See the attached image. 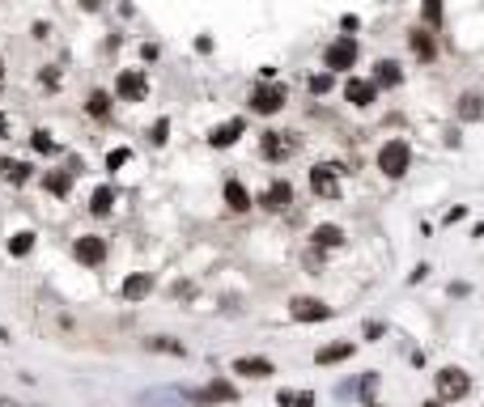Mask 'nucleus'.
Instances as JSON below:
<instances>
[{"mask_svg":"<svg viewBox=\"0 0 484 407\" xmlns=\"http://www.w3.org/2000/svg\"><path fill=\"white\" fill-rule=\"evenodd\" d=\"M408 166H412V149H408V140H387L383 153H378V170H383L387 178H404Z\"/></svg>","mask_w":484,"mask_h":407,"instance_id":"1","label":"nucleus"},{"mask_svg":"<svg viewBox=\"0 0 484 407\" xmlns=\"http://www.w3.org/2000/svg\"><path fill=\"white\" fill-rule=\"evenodd\" d=\"M281 106H285V85L264 81V85L251 89V110H255V115H276Z\"/></svg>","mask_w":484,"mask_h":407,"instance_id":"2","label":"nucleus"},{"mask_svg":"<svg viewBox=\"0 0 484 407\" xmlns=\"http://www.w3.org/2000/svg\"><path fill=\"white\" fill-rule=\"evenodd\" d=\"M468 391H472V378L463 374V369H442L438 374V399L442 403H455V399H468Z\"/></svg>","mask_w":484,"mask_h":407,"instance_id":"3","label":"nucleus"},{"mask_svg":"<svg viewBox=\"0 0 484 407\" xmlns=\"http://www.w3.org/2000/svg\"><path fill=\"white\" fill-rule=\"evenodd\" d=\"M72 255H77V263H85V268H102V263H106V242H102L98 234H81V238L72 242Z\"/></svg>","mask_w":484,"mask_h":407,"instance_id":"4","label":"nucleus"},{"mask_svg":"<svg viewBox=\"0 0 484 407\" xmlns=\"http://www.w3.org/2000/svg\"><path fill=\"white\" fill-rule=\"evenodd\" d=\"M323 64H327L332 72H344V68H353V64H357V42H353V34H344V38H336V42L327 47V55H323Z\"/></svg>","mask_w":484,"mask_h":407,"instance_id":"5","label":"nucleus"},{"mask_svg":"<svg viewBox=\"0 0 484 407\" xmlns=\"http://www.w3.org/2000/svg\"><path fill=\"white\" fill-rule=\"evenodd\" d=\"M183 399H187V403H234L238 391H234V382H208V386H200V391H187Z\"/></svg>","mask_w":484,"mask_h":407,"instance_id":"6","label":"nucleus"},{"mask_svg":"<svg viewBox=\"0 0 484 407\" xmlns=\"http://www.w3.org/2000/svg\"><path fill=\"white\" fill-rule=\"evenodd\" d=\"M115 93H119L123 102H145V93H149V81H145V72H136V68L119 72V81H115Z\"/></svg>","mask_w":484,"mask_h":407,"instance_id":"7","label":"nucleus"},{"mask_svg":"<svg viewBox=\"0 0 484 407\" xmlns=\"http://www.w3.org/2000/svg\"><path fill=\"white\" fill-rule=\"evenodd\" d=\"M310 187H315V195L336 200L340 195V166H315L310 170Z\"/></svg>","mask_w":484,"mask_h":407,"instance_id":"8","label":"nucleus"},{"mask_svg":"<svg viewBox=\"0 0 484 407\" xmlns=\"http://www.w3.org/2000/svg\"><path fill=\"white\" fill-rule=\"evenodd\" d=\"M259 149H264V157H268V161H285V157H293V140H289L285 132H264Z\"/></svg>","mask_w":484,"mask_h":407,"instance_id":"9","label":"nucleus"},{"mask_svg":"<svg viewBox=\"0 0 484 407\" xmlns=\"http://www.w3.org/2000/svg\"><path fill=\"white\" fill-rule=\"evenodd\" d=\"M259 204H264L268 212H285V208L293 204V187H289L285 178H276V183H272V187L264 191V200H259Z\"/></svg>","mask_w":484,"mask_h":407,"instance_id":"10","label":"nucleus"},{"mask_svg":"<svg viewBox=\"0 0 484 407\" xmlns=\"http://www.w3.org/2000/svg\"><path fill=\"white\" fill-rule=\"evenodd\" d=\"M289 314H293L298 323H319V319H327L332 310H327V306H323L319 297H298V302L289 306Z\"/></svg>","mask_w":484,"mask_h":407,"instance_id":"11","label":"nucleus"},{"mask_svg":"<svg viewBox=\"0 0 484 407\" xmlns=\"http://www.w3.org/2000/svg\"><path fill=\"white\" fill-rule=\"evenodd\" d=\"M149 293H153V276H149V272H132V276L123 280V297H128V302H145Z\"/></svg>","mask_w":484,"mask_h":407,"instance_id":"12","label":"nucleus"},{"mask_svg":"<svg viewBox=\"0 0 484 407\" xmlns=\"http://www.w3.org/2000/svg\"><path fill=\"white\" fill-rule=\"evenodd\" d=\"M234 374H242V378H272L276 369H272V361H264V357H238V361H234Z\"/></svg>","mask_w":484,"mask_h":407,"instance_id":"13","label":"nucleus"},{"mask_svg":"<svg viewBox=\"0 0 484 407\" xmlns=\"http://www.w3.org/2000/svg\"><path fill=\"white\" fill-rule=\"evenodd\" d=\"M344 98H349L353 106H370V102H374V81H357V76H349V81H344Z\"/></svg>","mask_w":484,"mask_h":407,"instance_id":"14","label":"nucleus"},{"mask_svg":"<svg viewBox=\"0 0 484 407\" xmlns=\"http://www.w3.org/2000/svg\"><path fill=\"white\" fill-rule=\"evenodd\" d=\"M242 127H247L242 119H230V123H221V127H213V136H208V144H213V149H225V144H234V140L242 136Z\"/></svg>","mask_w":484,"mask_h":407,"instance_id":"15","label":"nucleus"},{"mask_svg":"<svg viewBox=\"0 0 484 407\" xmlns=\"http://www.w3.org/2000/svg\"><path fill=\"white\" fill-rule=\"evenodd\" d=\"M349 357H353V340H340V344H327V348L315 352L319 365H336V361H349Z\"/></svg>","mask_w":484,"mask_h":407,"instance_id":"16","label":"nucleus"},{"mask_svg":"<svg viewBox=\"0 0 484 407\" xmlns=\"http://www.w3.org/2000/svg\"><path fill=\"white\" fill-rule=\"evenodd\" d=\"M43 187L64 200V195L72 191V174H68V170H47V174H43Z\"/></svg>","mask_w":484,"mask_h":407,"instance_id":"17","label":"nucleus"},{"mask_svg":"<svg viewBox=\"0 0 484 407\" xmlns=\"http://www.w3.org/2000/svg\"><path fill=\"white\" fill-rule=\"evenodd\" d=\"M225 204H230L234 212H247V208H251V191H247L238 178H230V183H225Z\"/></svg>","mask_w":484,"mask_h":407,"instance_id":"18","label":"nucleus"},{"mask_svg":"<svg viewBox=\"0 0 484 407\" xmlns=\"http://www.w3.org/2000/svg\"><path fill=\"white\" fill-rule=\"evenodd\" d=\"M378 85H387V89L400 85V64H395V59H378V68H374V89H378Z\"/></svg>","mask_w":484,"mask_h":407,"instance_id":"19","label":"nucleus"},{"mask_svg":"<svg viewBox=\"0 0 484 407\" xmlns=\"http://www.w3.org/2000/svg\"><path fill=\"white\" fill-rule=\"evenodd\" d=\"M111 204H115V187H98V191L89 195V212H94V217H106Z\"/></svg>","mask_w":484,"mask_h":407,"instance_id":"20","label":"nucleus"},{"mask_svg":"<svg viewBox=\"0 0 484 407\" xmlns=\"http://www.w3.org/2000/svg\"><path fill=\"white\" fill-rule=\"evenodd\" d=\"M145 348H149V352H170V357H187V348H183L179 340H170V336H153V340H145Z\"/></svg>","mask_w":484,"mask_h":407,"instance_id":"21","label":"nucleus"},{"mask_svg":"<svg viewBox=\"0 0 484 407\" xmlns=\"http://www.w3.org/2000/svg\"><path fill=\"white\" fill-rule=\"evenodd\" d=\"M480 115H484V98L480 93H463V98H459V119L472 123V119H480Z\"/></svg>","mask_w":484,"mask_h":407,"instance_id":"22","label":"nucleus"},{"mask_svg":"<svg viewBox=\"0 0 484 407\" xmlns=\"http://www.w3.org/2000/svg\"><path fill=\"white\" fill-rule=\"evenodd\" d=\"M30 251H34V234H30V229H21V234L9 238V255H13V259H26Z\"/></svg>","mask_w":484,"mask_h":407,"instance_id":"23","label":"nucleus"},{"mask_svg":"<svg viewBox=\"0 0 484 407\" xmlns=\"http://www.w3.org/2000/svg\"><path fill=\"white\" fill-rule=\"evenodd\" d=\"M276 403L281 407H315V391H281Z\"/></svg>","mask_w":484,"mask_h":407,"instance_id":"24","label":"nucleus"},{"mask_svg":"<svg viewBox=\"0 0 484 407\" xmlns=\"http://www.w3.org/2000/svg\"><path fill=\"white\" fill-rule=\"evenodd\" d=\"M0 174H4L9 183H17V187H21V183L30 178V161H0Z\"/></svg>","mask_w":484,"mask_h":407,"instance_id":"25","label":"nucleus"},{"mask_svg":"<svg viewBox=\"0 0 484 407\" xmlns=\"http://www.w3.org/2000/svg\"><path fill=\"white\" fill-rule=\"evenodd\" d=\"M85 110H89L94 119H106V115H111V98H106L102 89H94V93H89V106H85Z\"/></svg>","mask_w":484,"mask_h":407,"instance_id":"26","label":"nucleus"},{"mask_svg":"<svg viewBox=\"0 0 484 407\" xmlns=\"http://www.w3.org/2000/svg\"><path fill=\"white\" fill-rule=\"evenodd\" d=\"M315 242H319V246H340L344 234H340V225H319V229H315Z\"/></svg>","mask_w":484,"mask_h":407,"instance_id":"27","label":"nucleus"},{"mask_svg":"<svg viewBox=\"0 0 484 407\" xmlns=\"http://www.w3.org/2000/svg\"><path fill=\"white\" fill-rule=\"evenodd\" d=\"M412 51H417L421 59H434V42H429V34L417 30V34H412Z\"/></svg>","mask_w":484,"mask_h":407,"instance_id":"28","label":"nucleus"},{"mask_svg":"<svg viewBox=\"0 0 484 407\" xmlns=\"http://www.w3.org/2000/svg\"><path fill=\"white\" fill-rule=\"evenodd\" d=\"M128 157H132V149H111V153H106V170H119V166H128Z\"/></svg>","mask_w":484,"mask_h":407,"instance_id":"29","label":"nucleus"},{"mask_svg":"<svg viewBox=\"0 0 484 407\" xmlns=\"http://www.w3.org/2000/svg\"><path fill=\"white\" fill-rule=\"evenodd\" d=\"M166 136H170V123H166V119H157V123H153V132H149V140H153V144H166Z\"/></svg>","mask_w":484,"mask_h":407,"instance_id":"30","label":"nucleus"},{"mask_svg":"<svg viewBox=\"0 0 484 407\" xmlns=\"http://www.w3.org/2000/svg\"><path fill=\"white\" fill-rule=\"evenodd\" d=\"M30 144H34L38 153H55V140H51L47 132H34V140H30Z\"/></svg>","mask_w":484,"mask_h":407,"instance_id":"31","label":"nucleus"},{"mask_svg":"<svg viewBox=\"0 0 484 407\" xmlns=\"http://www.w3.org/2000/svg\"><path fill=\"white\" fill-rule=\"evenodd\" d=\"M425 21H429V25L442 21V0H425Z\"/></svg>","mask_w":484,"mask_h":407,"instance_id":"32","label":"nucleus"},{"mask_svg":"<svg viewBox=\"0 0 484 407\" xmlns=\"http://www.w3.org/2000/svg\"><path fill=\"white\" fill-rule=\"evenodd\" d=\"M310 89H315V93H327V89H332V72H319V76H310Z\"/></svg>","mask_w":484,"mask_h":407,"instance_id":"33","label":"nucleus"},{"mask_svg":"<svg viewBox=\"0 0 484 407\" xmlns=\"http://www.w3.org/2000/svg\"><path fill=\"white\" fill-rule=\"evenodd\" d=\"M0 140H9V115H0Z\"/></svg>","mask_w":484,"mask_h":407,"instance_id":"34","label":"nucleus"},{"mask_svg":"<svg viewBox=\"0 0 484 407\" xmlns=\"http://www.w3.org/2000/svg\"><path fill=\"white\" fill-rule=\"evenodd\" d=\"M421 407H442V399H429V403H421Z\"/></svg>","mask_w":484,"mask_h":407,"instance_id":"35","label":"nucleus"},{"mask_svg":"<svg viewBox=\"0 0 484 407\" xmlns=\"http://www.w3.org/2000/svg\"><path fill=\"white\" fill-rule=\"evenodd\" d=\"M0 76H4V59H0Z\"/></svg>","mask_w":484,"mask_h":407,"instance_id":"36","label":"nucleus"},{"mask_svg":"<svg viewBox=\"0 0 484 407\" xmlns=\"http://www.w3.org/2000/svg\"><path fill=\"white\" fill-rule=\"evenodd\" d=\"M370 407H378V403H370Z\"/></svg>","mask_w":484,"mask_h":407,"instance_id":"37","label":"nucleus"}]
</instances>
